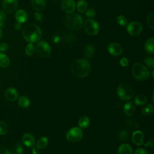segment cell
<instances>
[{
  "instance_id": "cell-36",
  "label": "cell",
  "mask_w": 154,
  "mask_h": 154,
  "mask_svg": "<svg viewBox=\"0 0 154 154\" xmlns=\"http://www.w3.org/2000/svg\"><path fill=\"white\" fill-rule=\"evenodd\" d=\"M5 20V14L4 11L0 9V27H3Z\"/></svg>"
},
{
  "instance_id": "cell-46",
  "label": "cell",
  "mask_w": 154,
  "mask_h": 154,
  "mask_svg": "<svg viewBox=\"0 0 154 154\" xmlns=\"http://www.w3.org/2000/svg\"><path fill=\"white\" fill-rule=\"evenodd\" d=\"M32 148V154H38V149L37 147H34V146L31 147Z\"/></svg>"
},
{
  "instance_id": "cell-29",
  "label": "cell",
  "mask_w": 154,
  "mask_h": 154,
  "mask_svg": "<svg viewBox=\"0 0 154 154\" xmlns=\"http://www.w3.org/2000/svg\"><path fill=\"white\" fill-rule=\"evenodd\" d=\"M146 22L147 26L152 29L154 28V13L152 12L149 14L147 17Z\"/></svg>"
},
{
  "instance_id": "cell-42",
  "label": "cell",
  "mask_w": 154,
  "mask_h": 154,
  "mask_svg": "<svg viewBox=\"0 0 154 154\" xmlns=\"http://www.w3.org/2000/svg\"><path fill=\"white\" fill-rule=\"evenodd\" d=\"M34 16L35 18V19L37 20V21H42V18H43V16L42 15V14L39 13H35L34 14Z\"/></svg>"
},
{
  "instance_id": "cell-31",
  "label": "cell",
  "mask_w": 154,
  "mask_h": 154,
  "mask_svg": "<svg viewBox=\"0 0 154 154\" xmlns=\"http://www.w3.org/2000/svg\"><path fill=\"white\" fill-rule=\"evenodd\" d=\"M25 54L28 56H32L35 51V48L32 43H29L27 45V46L25 48Z\"/></svg>"
},
{
  "instance_id": "cell-6",
  "label": "cell",
  "mask_w": 154,
  "mask_h": 154,
  "mask_svg": "<svg viewBox=\"0 0 154 154\" xmlns=\"http://www.w3.org/2000/svg\"><path fill=\"white\" fill-rule=\"evenodd\" d=\"M83 137V132L79 127H73L66 134V139L71 143H76L79 141Z\"/></svg>"
},
{
  "instance_id": "cell-17",
  "label": "cell",
  "mask_w": 154,
  "mask_h": 154,
  "mask_svg": "<svg viewBox=\"0 0 154 154\" xmlns=\"http://www.w3.org/2000/svg\"><path fill=\"white\" fill-rule=\"evenodd\" d=\"M15 18L17 22L22 23L26 21L28 19V15L26 12L22 9L17 11L15 14Z\"/></svg>"
},
{
  "instance_id": "cell-1",
  "label": "cell",
  "mask_w": 154,
  "mask_h": 154,
  "mask_svg": "<svg viewBox=\"0 0 154 154\" xmlns=\"http://www.w3.org/2000/svg\"><path fill=\"white\" fill-rule=\"evenodd\" d=\"M91 70L90 63L86 58L79 59L75 61L71 66V72L72 74L79 78L87 76Z\"/></svg>"
},
{
  "instance_id": "cell-43",
  "label": "cell",
  "mask_w": 154,
  "mask_h": 154,
  "mask_svg": "<svg viewBox=\"0 0 154 154\" xmlns=\"http://www.w3.org/2000/svg\"><path fill=\"white\" fill-rule=\"evenodd\" d=\"M153 145V142L152 140L148 141L146 144H144V146L145 147H152Z\"/></svg>"
},
{
  "instance_id": "cell-3",
  "label": "cell",
  "mask_w": 154,
  "mask_h": 154,
  "mask_svg": "<svg viewBox=\"0 0 154 154\" xmlns=\"http://www.w3.org/2000/svg\"><path fill=\"white\" fill-rule=\"evenodd\" d=\"M117 93L119 97L123 100H129L134 97V90L129 84L122 83L117 88Z\"/></svg>"
},
{
  "instance_id": "cell-5",
  "label": "cell",
  "mask_w": 154,
  "mask_h": 154,
  "mask_svg": "<svg viewBox=\"0 0 154 154\" xmlns=\"http://www.w3.org/2000/svg\"><path fill=\"white\" fill-rule=\"evenodd\" d=\"M132 72L134 77L138 81H144L149 76L148 69L140 63H136L133 65Z\"/></svg>"
},
{
  "instance_id": "cell-15",
  "label": "cell",
  "mask_w": 154,
  "mask_h": 154,
  "mask_svg": "<svg viewBox=\"0 0 154 154\" xmlns=\"http://www.w3.org/2000/svg\"><path fill=\"white\" fill-rule=\"evenodd\" d=\"M22 141L23 144L28 147H32L35 144V138L34 136L29 133H26L22 136Z\"/></svg>"
},
{
  "instance_id": "cell-38",
  "label": "cell",
  "mask_w": 154,
  "mask_h": 154,
  "mask_svg": "<svg viewBox=\"0 0 154 154\" xmlns=\"http://www.w3.org/2000/svg\"><path fill=\"white\" fill-rule=\"evenodd\" d=\"M120 64L122 67H127L129 64V61L127 58L122 57L120 60Z\"/></svg>"
},
{
  "instance_id": "cell-18",
  "label": "cell",
  "mask_w": 154,
  "mask_h": 154,
  "mask_svg": "<svg viewBox=\"0 0 154 154\" xmlns=\"http://www.w3.org/2000/svg\"><path fill=\"white\" fill-rule=\"evenodd\" d=\"M133 150L131 146L128 143L121 144L118 149V154H132Z\"/></svg>"
},
{
  "instance_id": "cell-28",
  "label": "cell",
  "mask_w": 154,
  "mask_h": 154,
  "mask_svg": "<svg viewBox=\"0 0 154 154\" xmlns=\"http://www.w3.org/2000/svg\"><path fill=\"white\" fill-rule=\"evenodd\" d=\"M76 7L79 12H85L87 10V2L85 0H79L77 2Z\"/></svg>"
},
{
  "instance_id": "cell-8",
  "label": "cell",
  "mask_w": 154,
  "mask_h": 154,
  "mask_svg": "<svg viewBox=\"0 0 154 154\" xmlns=\"http://www.w3.org/2000/svg\"><path fill=\"white\" fill-rule=\"evenodd\" d=\"M85 31L90 35H96L99 31V25L94 19H88L84 23Z\"/></svg>"
},
{
  "instance_id": "cell-34",
  "label": "cell",
  "mask_w": 154,
  "mask_h": 154,
  "mask_svg": "<svg viewBox=\"0 0 154 154\" xmlns=\"http://www.w3.org/2000/svg\"><path fill=\"white\" fill-rule=\"evenodd\" d=\"M117 22L119 25H120V26H125L128 24V20H127L126 18L122 15H120V16H117Z\"/></svg>"
},
{
  "instance_id": "cell-26",
  "label": "cell",
  "mask_w": 154,
  "mask_h": 154,
  "mask_svg": "<svg viewBox=\"0 0 154 154\" xmlns=\"http://www.w3.org/2000/svg\"><path fill=\"white\" fill-rule=\"evenodd\" d=\"M153 112V106L152 104H147L146 106H144L142 110L141 113L143 116L145 117H147L150 116Z\"/></svg>"
},
{
  "instance_id": "cell-30",
  "label": "cell",
  "mask_w": 154,
  "mask_h": 154,
  "mask_svg": "<svg viewBox=\"0 0 154 154\" xmlns=\"http://www.w3.org/2000/svg\"><path fill=\"white\" fill-rule=\"evenodd\" d=\"M12 152L13 154H23V146L20 143H17L15 144L12 149Z\"/></svg>"
},
{
  "instance_id": "cell-40",
  "label": "cell",
  "mask_w": 154,
  "mask_h": 154,
  "mask_svg": "<svg viewBox=\"0 0 154 154\" xmlns=\"http://www.w3.org/2000/svg\"><path fill=\"white\" fill-rule=\"evenodd\" d=\"M134 154H149L147 150H146L144 148H138L137 149L135 152Z\"/></svg>"
},
{
  "instance_id": "cell-14",
  "label": "cell",
  "mask_w": 154,
  "mask_h": 154,
  "mask_svg": "<svg viewBox=\"0 0 154 154\" xmlns=\"http://www.w3.org/2000/svg\"><path fill=\"white\" fill-rule=\"evenodd\" d=\"M144 134L141 131H135L132 135V141L134 144L137 146H141L143 144Z\"/></svg>"
},
{
  "instance_id": "cell-37",
  "label": "cell",
  "mask_w": 154,
  "mask_h": 154,
  "mask_svg": "<svg viewBox=\"0 0 154 154\" xmlns=\"http://www.w3.org/2000/svg\"><path fill=\"white\" fill-rule=\"evenodd\" d=\"M96 11L93 8H88V10H86L85 12V15L88 17H93L95 16Z\"/></svg>"
},
{
  "instance_id": "cell-9",
  "label": "cell",
  "mask_w": 154,
  "mask_h": 154,
  "mask_svg": "<svg viewBox=\"0 0 154 154\" xmlns=\"http://www.w3.org/2000/svg\"><path fill=\"white\" fill-rule=\"evenodd\" d=\"M143 30V26L138 22H132L128 24L127 31L130 35L136 36L141 34Z\"/></svg>"
},
{
  "instance_id": "cell-16",
  "label": "cell",
  "mask_w": 154,
  "mask_h": 154,
  "mask_svg": "<svg viewBox=\"0 0 154 154\" xmlns=\"http://www.w3.org/2000/svg\"><path fill=\"white\" fill-rule=\"evenodd\" d=\"M136 105L132 102H128L125 103L123 106L124 113L128 116H132L134 115L136 112Z\"/></svg>"
},
{
  "instance_id": "cell-24",
  "label": "cell",
  "mask_w": 154,
  "mask_h": 154,
  "mask_svg": "<svg viewBox=\"0 0 154 154\" xmlns=\"http://www.w3.org/2000/svg\"><path fill=\"white\" fill-rule=\"evenodd\" d=\"M94 51V48L92 45H87L84 49V55L85 58H90L93 55Z\"/></svg>"
},
{
  "instance_id": "cell-41",
  "label": "cell",
  "mask_w": 154,
  "mask_h": 154,
  "mask_svg": "<svg viewBox=\"0 0 154 154\" xmlns=\"http://www.w3.org/2000/svg\"><path fill=\"white\" fill-rule=\"evenodd\" d=\"M0 154H11V152L5 147H0Z\"/></svg>"
},
{
  "instance_id": "cell-19",
  "label": "cell",
  "mask_w": 154,
  "mask_h": 154,
  "mask_svg": "<svg viewBox=\"0 0 154 154\" xmlns=\"http://www.w3.org/2000/svg\"><path fill=\"white\" fill-rule=\"evenodd\" d=\"M144 49L149 54H153L154 52V39L152 37L148 39L144 45Z\"/></svg>"
},
{
  "instance_id": "cell-20",
  "label": "cell",
  "mask_w": 154,
  "mask_h": 154,
  "mask_svg": "<svg viewBox=\"0 0 154 154\" xmlns=\"http://www.w3.org/2000/svg\"><path fill=\"white\" fill-rule=\"evenodd\" d=\"M32 6L35 10L41 11L45 7V0H31Z\"/></svg>"
},
{
  "instance_id": "cell-33",
  "label": "cell",
  "mask_w": 154,
  "mask_h": 154,
  "mask_svg": "<svg viewBox=\"0 0 154 154\" xmlns=\"http://www.w3.org/2000/svg\"><path fill=\"white\" fill-rule=\"evenodd\" d=\"M8 128L7 125L5 122L0 121V135H5L8 132Z\"/></svg>"
},
{
  "instance_id": "cell-12",
  "label": "cell",
  "mask_w": 154,
  "mask_h": 154,
  "mask_svg": "<svg viewBox=\"0 0 154 154\" xmlns=\"http://www.w3.org/2000/svg\"><path fill=\"white\" fill-rule=\"evenodd\" d=\"M108 51L109 53L113 56L120 55L123 52L122 46L117 43H110L108 46Z\"/></svg>"
},
{
  "instance_id": "cell-4",
  "label": "cell",
  "mask_w": 154,
  "mask_h": 154,
  "mask_svg": "<svg viewBox=\"0 0 154 154\" xmlns=\"http://www.w3.org/2000/svg\"><path fill=\"white\" fill-rule=\"evenodd\" d=\"M83 23L82 17L76 13H70L66 17L65 23L67 28L72 30L79 29Z\"/></svg>"
},
{
  "instance_id": "cell-39",
  "label": "cell",
  "mask_w": 154,
  "mask_h": 154,
  "mask_svg": "<svg viewBox=\"0 0 154 154\" xmlns=\"http://www.w3.org/2000/svg\"><path fill=\"white\" fill-rule=\"evenodd\" d=\"M8 49V45L7 43H0V52H5Z\"/></svg>"
},
{
  "instance_id": "cell-2",
  "label": "cell",
  "mask_w": 154,
  "mask_h": 154,
  "mask_svg": "<svg viewBox=\"0 0 154 154\" xmlns=\"http://www.w3.org/2000/svg\"><path fill=\"white\" fill-rule=\"evenodd\" d=\"M22 35L25 40L33 43L38 42L41 38L42 33L37 25L30 24L24 27Z\"/></svg>"
},
{
  "instance_id": "cell-47",
  "label": "cell",
  "mask_w": 154,
  "mask_h": 154,
  "mask_svg": "<svg viewBox=\"0 0 154 154\" xmlns=\"http://www.w3.org/2000/svg\"><path fill=\"white\" fill-rule=\"evenodd\" d=\"M2 35H3V32H2V30L0 28V39L1 38V37H2Z\"/></svg>"
},
{
  "instance_id": "cell-48",
  "label": "cell",
  "mask_w": 154,
  "mask_h": 154,
  "mask_svg": "<svg viewBox=\"0 0 154 154\" xmlns=\"http://www.w3.org/2000/svg\"><path fill=\"white\" fill-rule=\"evenodd\" d=\"M152 78H153V70L152 71Z\"/></svg>"
},
{
  "instance_id": "cell-13",
  "label": "cell",
  "mask_w": 154,
  "mask_h": 154,
  "mask_svg": "<svg viewBox=\"0 0 154 154\" xmlns=\"http://www.w3.org/2000/svg\"><path fill=\"white\" fill-rule=\"evenodd\" d=\"M5 97L10 102H13L17 99L18 92L17 90L14 88H8L5 91Z\"/></svg>"
},
{
  "instance_id": "cell-44",
  "label": "cell",
  "mask_w": 154,
  "mask_h": 154,
  "mask_svg": "<svg viewBox=\"0 0 154 154\" xmlns=\"http://www.w3.org/2000/svg\"><path fill=\"white\" fill-rule=\"evenodd\" d=\"M60 41V37L58 35H55L52 38V42L54 43H57Z\"/></svg>"
},
{
  "instance_id": "cell-35",
  "label": "cell",
  "mask_w": 154,
  "mask_h": 154,
  "mask_svg": "<svg viewBox=\"0 0 154 154\" xmlns=\"http://www.w3.org/2000/svg\"><path fill=\"white\" fill-rule=\"evenodd\" d=\"M128 133L125 130H122L119 133V139L122 141H126L128 140Z\"/></svg>"
},
{
  "instance_id": "cell-10",
  "label": "cell",
  "mask_w": 154,
  "mask_h": 154,
  "mask_svg": "<svg viewBox=\"0 0 154 154\" xmlns=\"http://www.w3.org/2000/svg\"><path fill=\"white\" fill-rule=\"evenodd\" d=\"M2 7L8 13L14 11L18 7L17 0H3L2 3Z\"/></svg>"
},
{
  "instance_id": "cell-45",
  "label": "cell",
  "mask_w": 154,
  "mask_h": 154,
  "mask_svg": "<svg viewBox=\"0 0 154 154\" xmlns=\"http://www.w3.org/2000/svg\"><path fill=\"white\" fill-rule=\"evenodd\" d=\"M21 24H22V23H19V22H17V23H16L15 25H14V29H15L16 31L20 30V29L21 27H22V25H21Z\"/></svg>"
},
{
  "instance_id": "cell-7",
  "label": "cell",
  "mask_w": 154,
  "mask_h": 154,
  "mask_svg": "<svg viewBox=\"0 0 154 154\" xmlns=\"http://www.w3.org/2000/svg\"><path fill=\"white\" fill-rule=\"evenodd\" d=\"M35 51L37 54L42 58L48 57L51 55V49L49 45L45 42L41 41L37 43L35 47Z\"/></svg>"
},
{
  "instance_id": "cell-23",
  "label": "cell",
  "mask_w": 154,
  "mask_h": 154,
  "mask_svg": "<svg viewBox=\"0 0 154 154\" xmlns=\"http://www.w3.org/2000/svg\"><path fill=\"white\" fill-rule=\"evenodd\" d=\"M147 97L142 94H139L137 95L134 99L135 104L138 106H143L147 103Z\"/></svg>"
},
{
  "instance_id": "cell-32",
  "label": "cell",
  "mask_w": 154,
  "mask_h": 154,
  "mask_svg": "<svg viewBox=\"0 0 154 154\" xmlns=\"http://www.w3.org/2000/svg\"><path fill=\"white\" fill-rule=\"evenodd\" d=\"M144 62L146 64L147 66L150 67V68H153L154 67V58L153 57L151 56H148L146 57L144 60Z\"/></svg>"
},
{
  "instance_id": "cell-11",
  "label": "cell",
  "mask_w": 154,
  "mask_h": 154,
  "mask_svg": "<svg viewBox=\"0 0 154 154\" xmlns=\"http://www.w3.org/2000/svg\"><path fill=\"white\" fill-rule=\"evenodd\" d=\"M63 10L67 13H72L75 8V3L73 0H63L61 2Z\"/></svg>"
},
{
  "instance_id": "cell-25",
  "label": "cell",
  "mask_w": 154,
  "mask_h": 154,
  "mask_svg": "<svg viewBox=\"0 0 154 154\" xmlns=\"http://www.w3.org/2000/svg\"><path fill=\"white\" fill-rule=\"evenodd\" d=\"M48 139L46 137H42L39 138L36 143V147L38 149H43L45 148L48 144Z\"/></svg>"
},
{
  "instance_id": "cell-21",
  "label": "cell",
  "mask_w": 154,
  "mask_h": 154,
  "mask_svg": "<svg viewBox=\"0 0 154 154\" xmlns=\"http://www.w3.org/2000/svg\"><path fill=\"white\" fill-rule=\"evenodd\" d=\"M10 63V59L7 55L0 52V67L2 68H7Z\"/></svg>"
},
{
  "instance_id": "cell-27",
  "label": "cell",
  "mask_w": 154,
  "mask_h": 154,
  "mask_svg": "<svg viewBox=\"0 0 154 154\" xmlns=\"http://www.w3.org/2000/svg\"><path fill=\"white\" fill-rule=\"evenodd\" d=\"M90 124V119L87 116L81 117L78 121L79 127L81 129H85Z\"/></svg>"
},
{
  "instance_id": "cell-22",
  "label": "cell",
  "mask_w": 154,
  "mask_h": 154,
  "mask_svg": "<svg viewBox=\"0 0 154 154\" xmlns=\"http://www.w3.org/2000/svg\"><path fill=\"white\" fill-rule=\"evenodd\" d=\"M17 103L20 107L22 108H26L30 105V100L26 96H22L18 99Z\"/></svg>"
}]
</instances>
